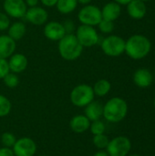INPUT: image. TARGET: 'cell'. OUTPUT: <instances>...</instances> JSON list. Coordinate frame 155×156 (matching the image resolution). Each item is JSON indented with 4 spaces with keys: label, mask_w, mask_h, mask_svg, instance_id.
Instances as JSON below:
<instances>
[{
    "label": "cell",
    "mask_w": 155,
    "mask_h": 156,
    "mask_svg": "<svg viewBox=\"0 0 155 156\" xmlns=\"http://www.w3.org/2000/svg\"><path fill=\"white\" fill-rule=\"evenodd\" d=\"M128 104L121 97H113L103 105L102 117L109 122L118 123L125 119L128 113Z\"/></svg>",
    "instance_id": "1"
},
{
    "label": "cell",
    "mask_w": 155,
    "mask_h": 156,
    "mask_svg": "<svg viewBox=\"0 0 155 156\" xmlns=\"http://www.w3.org/2000/svg\"><path fill=\"white\" fill-rule=\"evenodd\" d=\"M83 47L78 41L75 34H66L59 41L58 49L60 57L67 61L78 59L83 51Z\"/></svg>",
    "instance_id": "2"
},
{
    "label": "cell",
    "mask_w": 155,
    "mask_h": 156,
    "mask_svg": "<svg viewBox=\"0 0 155 156\" xmlns=\"http://www.w3.org/2000/svg\"><path fill=\"white\" fill-rule=\"evenodd\" d=\"M150 40L143 35H133L125 41V52L132 59H142L151 51Z\"/></svg>",
    "instance_id": "3"
},
{
    "label": "cell",
    "mask_w": 155,
    "mask_h": 156,
    "mask_svg": "<svg viewBox=\"0 0 155 156\" xmlns=\"http://www.w3.org/2000/svg\"><path fill=\"white\" fill-rule=\"evenodd\" d=\"M95 94L91 86L88 84H79L72 89L69 94L71 103L78 107H86L89 103L94 101Z\"/></svg>",
    "instance_id": "4"
},
{
    "label": "cell",
    "mask_w": 155,
    "mask_h": 156,
    "mask_svg": "<svg viewBox=\"0 0 155 156\" xmlns=\"http://www.w3.org/2000/svg\"><path fill=\"white\" fill-rule=\"evenodd\" d=\"M75 36L83 48H91L99 43L100 37L94 27L80 25L75 30Z\"/></svg>",
    "instance_id": "5"
},
{
    "label": "cell",
    "mask_w": 155,
    "mask_h": 156,
    "mask_svg": "<svg viewBox=\"0 0 155 156\" xmlns=\"http://www.w3.org/2000/svg\"><path fill=\"white\" fill-rule=\"evenodd\" d=\"M101 19V10L94 5L89 4L83 5L78 13V20L80 25L95 27L98 26Z\"/></svg>",
    "instance_id": "6"
},
{
    "label": "cell",
    "mask_w": 155,
    "mask_h": 156,
    "mask_svg": "<svg viewBox=\"0 0 155 156\" xmlns=\"http://www.w3.org/2000/svg\"><path fill=\"white\" fill-rule=\"evenodd\" d=\"M103 53L109 57H118L125 52V41L119 36L111 35L103 39L100 44Z\"/></svg>",
    "instance_id": "7"
},
{
    "label": "cell",
    "mask_w": 155,
    "mask_h": 156,
    "mask_svg": "<svg viewBox=\"0 0 155 156\" xmlns=\"http://www.w3.org/2000/svg\"><path fill=\"white\" fill-rule=\"evenodd\" d=\"M132 149V142L126 136H117L110 140L106 152L110 156H128Z\"/></svg>",
    "instance_id": "8"
},
{
    "label": "cell",
    "mask_w": 155,
    "mask_h": 156,
    "mask_svg": "<svg viewBox=\"0 0 155 156\" xmlns=\"http://www.w3.org/2000/svg\"><path fill=\"white\" fill-rule=\"evenodd\" d=\"M3 8L9 17L20 19L25 17L27 5L25 0H4Z\"/></svg>",
    "instance_id": "9"
},
{
    "label": "cell",
    "mask_w": 155,
    "mask_h": 156,
    "mask_svg": "<svg viewBox=\"0 0 155 156\" xmlns=\"http://www.w3.org/2000/svg\"><path fill=\"white\" fill-rule=\"evenodd\" d=\"M15 156H34L37 153V144L28 137L17 139L12 147Z\"/></svg>",
    "instance_id": "10"
},
{
    "label": "cell",
    "mask_w": 155,
    "mask_h": 156,
    "mask_svg": "<svg viewBox=\"0 0 155 156\" xmlns=\"http://www.w3.org/2000/svg\"><path fill=\"white\" fill-rule=\"evenodd\" d=\"M25 18L34 26H43L48 22V13L44 7L38 5L31 6L27 7Z\"/></svg>",
    "instance_id": "11"
},
{
    "label": "cell",
    "mask_w": 155,
    "mask_h": 156,
    "mask_svg": "<svg viewBox=\"0 0 155 156\" xmlns=\"http://www.w3.org/2000/svg\"><path fill=\"white\" fill-rule=\"evenodd\" d=\"M43 33L45 37L51 41H59L66 34L63 23L58 21H49L45 24Z\"/></svg>",
    "instance_id": "12"
},
{
    "label": "cell",
    "mask_w": 155,
    "mask_h": 156,
    "mask_svg": "<svg viewBox=\"0 0 155 156\" xmlns=\"http://www.w3.org/2000/svg\"><path fill=\"white\" fill-rule=\"evenodd\" d=\"M10 72L18 74L26 70L28 65L27 58L22 53H14L7 58Z\"/></svg>",
    "instance_id": "13"
},
{
    "label": "cell",
    "mask_w": 155,
    "mask_h": 156,
    "mask_svg": "<svg viewBox=\"0 0 155 156\" xmlns=\"http://www.w3.org/2000/svg\"><path fill=\"white\" fill-rule=\"evenodd\" d=\"M16 48V44L8 35H0V58L7 59Z\"/></svg>",
    "instance_id": "14"
},
{
    "label": "cell",
    "mask_w": 155,
    "mask_h": 156,
    "mask_svg": "<svg viewBox=\"0 0 155 156\" xmlns=\"http://www.w3.org/2000/svg\"><path fill=\"white\" fill-rule=\"evenodd\" d=\"M84 115L90 121L100 120L103 115V104L98 101H92L86 107H84Z\"/></svg>",
    "instance_id": "15"
},
{
    "label": "cell",
    "mask_w": 155,
    "mask_h": 156,
    "mask_svg": "<svg viewBox=\"0 0 155 156\" xmlns=\"http://www.w3.org/2000/svg\"><path fill=\"white\" fill-rule=\"evenodd\" d=\"M90 121L85 115H76L71 118L69 122V127L72 132L76 133H83L90 130Z\"/></svg>",
    "instance_id": "16"
},
{
    "label": "cell",
    "mask_w": 155,
    "mask_h": 156,
    "mask_svg": "<svg viewBox=\"0 0 155 156\" xmlns=\"http://www.w3.org/2000/svg\"><path fill=\"white\" fill-rule=\"evenodd\" d=\"M127 12L131 17L134 19H141L146 14V5L143 1L132 0L127 5Z\"/></svg>",
    "instance_id": "17"
},
{
    "label": "cell",
    "mask_w": 155,
    "mask_h": 156,
    "mask_svg": "<svg viewBox=\"0 0 155 156\" xmlns=\"http://www.w3.org/2000/svg\"><path fill=\"white\" fill-rule=\"evenodd\" d=\"M153 75L146 69H139L133 75V82L139 88H147L153 82Z\"/></svg>",
    "instance_id": "18"
},
{
    "label": "cell",
    "mask_w": 155,
    "mask_h": 156,
    "mask_svg": "<svg viewBox=\"0 0 155 156\" xmlns=\"http://www.w3.org/2000/svg\"><path fill=\"white\" fill-rule=\"evenodd\" d=\"M101 10V16L103 19L114 21L116 20L121 15V5L116 2H110L107 3Z\"/></svg>",
    "instance_id": "19"
},
{
    "label": "cell",
    "mask_w": 155,
    "mask_h": 156,
    "mask_svg": "<svg viewBox=\"0 0 155 156\" xmlns=\"http://www.w3.org/2000/svg\"><path fill=\"white\" fill-rule=\"evenodd\" d=\"M26 32V27L25 23L21 21H16L14 22L13 24H10L7 29V35L16 42L23 38Z\"/></svg>",
    "instance_id": "20"
},
{
    "label": "cell",
    "mask_w": 155,
    "mask_h": 156,
    "mask_svg": "<svg viewBox=\"0 0 155 156\" xmlns=\"http://www.w3.org/2000/svg\"><path fill=\"white\" fill-rule=\"evenodd\" d=\"M77 0H58L56 4L57 10L62 15H69L77 8L78 6Z\"/></svg>",
    "instance_id": "21"
},
{
    "label": "cell",
    "mask_w": 155,
    "mask_h": 156,
    "mask_svg": "<svg viewBox=\"0 0 155 156\" xmlns=\"http://www.w3.org/2000/svg\"><path fill=\"white\" fill-rule=\"evenodd\" d=\"M92 89H93L95 96L104 97L111 91V84L109 80L102 79V80H99L98 81H96L95 84L93 85Z\"/></svg>",
    "instance_id": "22"
},
{
    "label": "cell",
    "mask_w": 155,
    "mask_h": 156,
    "mask_svg": "<svg viewBox=\"0 0 155 156\" xmlns=\"http://www.w3.org/2000/svg\"><path fill=\"white\" fill-rule=\"evenodd\" d=\"M12 109L11 101L7 97L3 94H0V118L7 116Z\"/></svg>",
    "instance_id": "23"
},
{
    "label": "cell",
    "mask_w": 155,
    "mask_h": 156,
    "mask_svg": "<svg viewBox=\"0 0 155 156\" xmlns=\"http://www.w3.org/2000/svg\"><path fill=\"white\" fill-rule=\"evenodd\" d=\"M110 139L107 135H105L104 133L102 134H98V135H93V139H92V143L93 145L100 149V150H104L107 148L108 144H109Z\"/></svg>",
    "instance_id": "24"
},
{
    "label": "cell",
    "mask_w": 155,
    "mask_h": 156,
    "mask_svg": "<svg viewBox=\"0 0 155 156\" xmlns=\"http://www.w3.org/2000/svg\"><path fill=\"white\" fill-rule=\"evenodd\" d=\"M3 81H4V84L7 88L14 89V88L18 86V84H19V78H18L17 74L13 73V72H9L8 74H6L4 77Z\"/></svg>",
    "instance_id": "25"
},
{
    "label": "cell",
    "mask_w": 155,
    "mask_h": 156,
    "mask_svg": "<svg viewBox=\"0 0 155 156\" xmlns=\"http://www.w3.org/2000/svg\"><path fill=\"white\" fill-rule=\"evenodd\" d=\"M106 127L104 122L101 120H97L90 122V131L93 135H98V134H102L105 133Z\"/></svg>",
    "instance_id": "26"
},
{
    "label": "cell",
    "mask_w": 155,
    "mask_h": 156,
    "mask_svg": "<svg viewBox=\"0 0 155 156\" xmlns=\"http://www.w3.org/2000/svg\"><path fill=\"white\" fill-rule=\"evenodd\" d=\"M16 138L15 136L14 133H9V132H5L1 135V143L3 144L4 147H7V148H12L15 144V143L16 142Z\"/></svg>",
    "instance_id": "27"
},
{
    "label": "cell",
    "mask_w": 155,
    "mask_h": 156,
    "mask_svg": "<svg viewBox=\"0 0 155 156\" xmlns=\"http://www.w3.org/2000/svg\"><path fill=\"white\" fill-rule=\"evenodd\" d=\"M98 27L101 33L110 34L114 29V23H113V21H110V20H106V19L102 18L100 20V22L98 24Z\"/></svg>",
    "instance_id": "28"
},
{
    "label": "cell",
    "mask_w": 155,
    "mask_h": 156,
    "mask_svg": "<svg viewBox=\"0 0 155 156\" xmlns=\"http://www.w3.org/2000/svg\"><path fill=\"white\" fill-rule=\"evenodd\" d=\"M10 24V17L5 12H0V31L7 30Z\"/></svg>",
    "instance_id": "29"
},
{
    "label": "cell",
    "mask_w": 155,
    "mask_h": 156,
    "mask_svg": "<svg viewBox=\"0 0 155 156\" xmlns=\"http://www.w3.org/2000/svg\"><path fill=\"white\" fill-rule=\"evenodd\" d=\"M10 72L8 61L5 58H0V80H3L4 77Z\"/></svg>",
    "instance_id": "30"
},
{
    "label": "cell",
    "mask_w": 155,
    "mask_h": 156,
    "mask_svg": "<svg viewBox=\"0 0 155 156\" xmlns=\"http://www.w3.org/2000/svg\"><path fill=\"white\" fill-rule=\"evenodd\" d=\"M63 26L65 27V30L67 32V34H73V31H75V25L73 23L72 20L68 19L63 23Z\"/></svg>",
    "instance_id": "31"
},
{
    "label": "cell",
    "mask_w": 155,
    "mask_h": 156,
    "mask_svg": "<svg viewBox=\"0 0 155 156\" xmlns=\"http://www.w3.org/2000/svg\"><path fill=\"white\" fill-rule=\"evenodd\" d=\"M0 156H15L12 148L7 147H1L0 148Z\"/></svg>",
    "instance_id": "32"
},
{
    "label": "cell",
    "mask_w": 155,
    "mask_h": 156,
    "mask_svg": "<svg viewBox=\"0 0 155 156\" xmlns=\"http://www.w3.org/2000/svg\"><path fill=\"white\" fill-rule=\"evenodd\" d=\"M57 1L58 0H39V2H41L42 5H45V6H47V7L55 6L56 4H57Z\"/></svg>",
    "instance_id": "33"
},
{
    "label": "cell",
    "mask_w": 155,
    "mask_h": 156,
    "mask_svg": "<svg viewBox=\"0 0 155 156\" xmlns=\"http://www.w3.org/2000/svg\"><path fill=\"white\" fill-rule=\"evenodd\" d=\"M27 7H31V6H36L38 5L39 0H25Z\"/></svg>",
    "instance_id": "34"
},
{
    "label": "cell",
    "mask_w": 155,
    "mask_h": 156,
    "mask_svg": "<svg viewBox=\"0 0 155 156\" xmlns=\"http://www.w3.org/2000/svg\"><path fill=\"white\" fill-rule=\"evenodd\" d=\"M93 156H110L108 154V153L106 151H103V150H100L97 153H95Z\"/></svg>",
    "instance_id": "35"
},
{
    "label": "cell",
    "mask_w": 155,
    "mask_h": 156,
    "mask_svg": "<svg viewBox=\"0 0 155 156\" xmlns=\"http://www.w3.org/2000/svg\"><path fill=\"white\" fill-rule=\"evenodd\" d=\"M132 0H114V2L118 3L119 5H128Z\"/></svg>",
    "instance_id": "36"
},
{
    "label": "cell",
    "mask_w": 155,
    "mask_h": 156,
    "mask_svg": "<svg viewBox=\"0 0 155 156\" xmlns=\"http://www.w3.org/2000/svg\"><path fill=\"white\" fill-rule=\"evenodd\" d=\"M77 1H78V4H80V5H86L90 4L92 0H77Z\"/></svg>",
    "instance_id": "37"
},
{
    "label": "cell",
    "mask_w": 155,
    "mask_h": 156,
    "mask_svg": "<svg viewBox=\"0 0 155 156\" xmlns=\"http://www.w3.org/2000/svg\"><path fill=\"white\" fill-rule=\"evenodd\" d=\"M129 156H142L141 154H130Z\"/></svg>",
    "instance_id": "38"
},
{
    "label": "cell",
    "mask_w": 155,
    "mask_h": 156,
    "mask_svg": "<svg viewBox=\"0 0 155 156\" xmlns=\"http://www.w3.org/2000/svg\"><path fill=\"white\" fill-rule=\"evenodd\" d=\"M153 106H154V108H155V98H154V101H153Z\"/></svg>",
    "instance_id": "39"
},
{
    "label": "cell",
    "mask_w": 155,
    "mask_h": 156,
    "mask_svg": "<svg viewBox=\"0 0 155 156\" xmlns=\"http://www.w3.org/2000/svg\"><path fill=\"white\" fill-rule=\"evenodd\" d=\"M141 1H143V2H145V1H150V0H141Z\"/></svg>",
    "instance_id": "40"
},
{
    "label": "cell",
    "mask_w": 155,
    "mask_h": 156,
    "mask_svg": "<svg viewBox=\"0 0 155 156\" xmlns=\"http://www.w3.org/2000/svg\"><path fill=\"white\" fill-rule=\"evenodd\" d=\"M40 156H48V155H40Z\"/></svg>",
    "instance_id": "41"
}]
</instances>
